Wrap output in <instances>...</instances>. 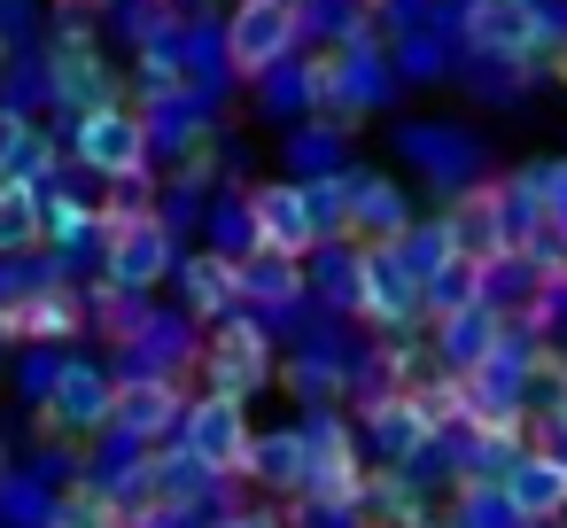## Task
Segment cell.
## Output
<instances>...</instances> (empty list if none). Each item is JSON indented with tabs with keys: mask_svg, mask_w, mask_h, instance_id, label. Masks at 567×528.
Returning a JSON list of instances; mask_svg holds the SVG:
<instances>
[{
	"mask_svg": "<svg viewBox=\"0 0 567 528\" xmlns=\"http://www.w3.org/2000/svg\"><path fill=\"white\" fill-rule=\"evenodd\" d=\"M536 210V195L528 203H513L505 187H466L435 226H443V249L458 257V265H474V272H489V265H505L513 257V241H520V218Z\"/></svg>",
	"mask_w": 567,
	"mask_h": 528,
	"instance_id": "cell-1",
	"label": "cell"
},
{
	"mask_svg": "<svg viewBox=\"0 0 567 528\" xmlns=\"http://www.w3.org/2000/svg\"><path fill=\"white\" fill-rule=\"evenodd\" d=\"M249 443H257V427H249V404L241 396H195L187 412H179V451L210 474V482H226V474H249Z\"/></svg>",
	"mask_w": 567,
	"mask_h": 528,
	"instance_id": "cell-2",
	"label": "cell"
},
{
	"mask_svg": "<svg viewBox=\"0 0 567 528\" xmlns=\"http://www.w3.org/2000/svg\"><path fill=\"white\" fill-rule=\"evenodd\" d=\"M458 40L482 55V63H528L536 48H551V9L544 0H466L458 17Z\"/></svg>",
	"mask_w": 567,
	"mask_h": 528,
	"instance_id": "cell-3",
	"label": "cell"
},
{
	"mask_svg": "<svg viewBox=\"0 0 567 528\" xmlns=\"http://www.w3.org/2000/svg\"><path fill=\"white\" fill-rule=\"evenodd\" d=\"M102 257H110V288L148 296V288L172 272V226H164L156 210L125 203V210H110V218H102Z\"/></svg>",
	"mask_w": 567,
	"mask_h": 528,
	"instance_id": "cell-4",
	"label": "cell"
},
{
	"mask_svg": "<svg viewBox=\"0 0 567 528\" xmlns=\"http://www.w3.org/2000/svg\"><path fill=\"white\" fill-rule=\"evenodd\" d=\"M296 40H303V9H296V0H234V17H226V71L234 79H265L272 63H288Z\"/></svg>",
	"mask_w": 567,
	"mask_h": 528,
	"instance_id": "cell-5",
	"label": "cell"
},
{
	"mask_svg": "<svg viewBox=\"0 0 567 528\" xmlns=\"http://www.w3.org/2000/svg\"><path fill=\"white\" fill-rule=\"evenodd\" d=\"M203 381H210V396H241V404H249L257 389H272V334H265L257 319H241V311L210 319Z\"/></svg>",
	"mask_w": 567,
	"mask_h": 528,
	"instance_id": "cell-6",
	"label": "cell"
},
{
	"mask_svg": "<svg viewBox=\"0 0 567 528\" xmlns=\"http://www.w3.org/2000/svg\"><path fill=\"white\" fill-rule=\"evenodd\" d=\"M350 311H358L365 327H381V334H404V327L420 319V272L396 257V241H389V249H358Z\"/></svg>",
	"mask_w": 567,
	"mask_h": 528,
	"instance_id": "cell-7",
	"label": "cell"
},
{
	"mask_svg": "<svg viewBox=\"0 0 567 528\" xmlns=\"http://www.w3.org/2000/svg\"><path fill=\"white\" fill-rule=\"evenodd\" d=\"M71 148H79V164L102 172V179H141V172H148V125H141L133 110H117V102L79 110Z\"/></svg>",
	"mask_w": 567,
	"mask_h": 528,
	"instance_id": "cell-8",
	"label": "cell"
},
{
	"mask_svg": "<svg viewBox=\"0 0 567 528\" xmlns=\"http://www.w3.org/2000/svg\"><path fill=\"white\" fill-rule=\"evenodd\" d=\"M303 435H311L303 497H311L319 513L350 520V513H358V489H365V466H358V435H350L342 420H319V427H303Z\"/></svg>",
	"mask_w": 567,
	"mask_h": 528,
	"instance_id": "cell-9",
	"label": "cell"
},
{
	"mask_svg": "<svg viewBox=\"0 0 567 528\" xmlns=\"http://www.w3.org/2000/svg\"><path fill=\"white\" fill-rule=\"evenodd\" d=\"M497 497H505V513H513L520 528L559 520V513H567V458H559L551 443L513 451V458H505V474H497Z\"/></svg>",
	"mask_w": 567,
	"mask_h": 528,
	"instance_id": "cell-10",
	"label": "cell"
},
{
	"mask_svg": "<svg viewBox=\"0 0 567 528\" xmlns=\"http://www.w3.org/2000/svg\"><path fill=\"white\" fill-rule=\"evenodd\" d=\"M241 226H249V241H257V249H280V257H311V249H319L311 187H288V179L257 187V195H249V210H241Z\"/></svg>",
	"mask_w": 567,
	"mask_h": 528,
	"instance_id": "cell-11",
	"label": "cell"
},
{
	"mask_svg": "<svg viewBox=\"0 0 567 528\" xmlns=\"http://www.w3.org/2000/svg\"><path fill=\"white\" fill-rule=\"evenodd\" d=\"M179 373H133V381H117V396H110V435H125V443H164L172 427H179Z\"/></svg>",
	"mask_w": 567,
	"mask_h": 528,
	"instance_id": "cell-12",
	"label": "cell"
},
{
	"mask_svg": "<svg viewBox=\"0 0 567 528\" xmlns=\"http://www.w3.org/2000/svg\"><path fill=\"white\" fill-rule=\"evenodd\" d=\"M365 443H373L389 466H412V458L435 451V427H427V412H420L404 389H389V396H365Z\"/></svg>",
	"mask_w": 567,
	"mask_h": 528,
	"instance_id": "cell-13",
	"label": "cell"
},
{
	"mask_svg": "<svg viewBox=\"0 0 567 528\" xmlns=\"http://www.w3.org/2000/svg\"><path fill=\"white\" fill-rule=\"evenodd\" d=\"M110 396H117V381H110L102 365H63V373H55V396H48V427H63V435H102V427H110Z\"/></svg>",
	"mask_w": 567,
	"mask_h": 528,
	"instance_id": "cell-14",
	"label": "cell"
},
{
	"mask_svg": "<svg viewBox=\"0 0 567 528\" xmlns=\"http://www.w3.org/2000/svg\"><path fill=\"white\" fill-rule=\"evenodd\" d=\"M86 327V303L71 288H32L17 303H0V342H63Z\"/></svg>",
	"mask_w": 567,
	"mask_h": 528,
	"instance_id": "cell-15",
	"label": "cell"
},
{
	"mask_svg": "<svg viewBox=\"0 0 567 528\" xmlns=\"http://www.w3.org/2000/svg\"><path fill=\"white\" fill-rule=\"evenodd\" d=\"M497 342H505V319H497L489 303H466L458 319H435V365H443V373H458V381H466Z\"/></svg>",
	"mask_w": 567,
	"mask_h": 528,
	"instance_id": "cell-16",
	"label": "cell"
},
{
	"mask_svg": "<svg viewBox=\"0 0 567 528\" xmlns=\"http://www.w3.org/2000/svg\"><path fill=\"white\" fill-rule=\"evenodd\" d=\"M179 280H187V319H226V311H241V265H234V257L203 249V257L179 265Z\"/></svg>",
	"mask_w": 567,
	"mask_h": 528,
	"instance_id": "cell-17",
	"label": "cell"
},
{
	"mask_svg": "<svg viewBox=\"0 0 567 528\" xmlns=\"http://www.w3.org/2000/svg\"><path fill=\"white\" fill-rule=\"evenodd\" d=\"M234 265H241V303L288 311V303L303 296V257H280V249H257V241H249V257H234Z\"/></svg>",
	"mask_w": 567,
	"mask_h": 528,
	"instance_id": "cell-18",
	"label": "cell"
},
{
	"mask_svg": "<svg viewBox=\"0 0 567 528\" xmlns=\"http://www.w3.org/2000/svg\"><path fill=\"white\" fill-rule=\"evenodd\" d=\"M48 63H55L48 79H55V94H63V102H79V110H94V102H110V79H102V55H94V40H86V32H63Z\"/></svg>",
	"mask_w": 567,
	"mask_h": 528,
	"instance_id": "cell-19",
	"label": "cell"
},
{
	"mask_svg": "<svg viewBox=\"0 0 567 528\" xmlns=\"http://www.w3.org/2000/svg\"><path fill=\"white\" fill-rule=\"evenodd\" d=\"M303 466H311V435L303 427H272V435L249 443V474L272 482V489H296L303 497Z\"/></svg>",
	"mask_w": 567,
	"mask_h": 528,
	"instance_id": "cell-20",
	"label": "cell"
},
{
	"mask_svg": "<svg viewBox=\"0 0 567 528\" xmlns=\"http://www.w3.org/2000/svg\"><path fill=\"white\" fill-rule=\"evenodd\" d=\"M466 303H482V272H474V265L443 257V265L420 272V319H458Z\"/></svg>",
	"mask_w": 567,
	"mask_h": 528,
	"instance_id": "cell-21",
	"label": "cell"
},
{
	"mask_svg": "<svg viewBox=\"0 0 567 528\" xmlns=\"http://www.w3.org/2000/svg\"><path fill=\"white\" fill-rule=\"evenodd\" d=\"M48 528H125V505H117V489L79 482V489H63V497H55Z\"/></svg>",
	"mask_w": 567,
	"mask_h": 528,
	"instance_id": "cell-22",
	"label": "cell"
},
{
	"mask_svg": "<svg viewBox=\"0 0 567 528\" xmlns=\"http://www.w3.org/2000/svg\"><path fill=\"white\" fill-rule=\"evenodd\" d=\"M32 241H40V195H32V179H17L0 195V257H17Z\"/></svg>",
	"mask_w": 567,
	"mask_h": 528,
	"instance_id": "cell-23",
	"label": "cell"
},
{
	"mask_svg": "<svg viewBox=\"0 0 567 528\" xmlns=\"http://www.w3.org/2000/svg\"><path fill=\"white\" fill-rule=\"evenodd\" d=\"M24 141H32V125L17 117V110H0V164L17 172V156H24Z\"/></svg>",
	"mask_w": 567,
	"mask_h": 528,
	"instance_id": "cell-24",
	"label": "cell"
},
{
	"mask_svg": "<svg viewBox=\"0 0 567 528\" xmlns=\"http://www.w3.org/2000/svg\"><path fill=\"white\" fill-rule=\"evenodd\" d=\"M218 528H280V520H272V513H226Z\"/></svg>",
	"mask_w": 567,
	"mask_h": 528,
	"instance_id": "cell-25",
	"label": "cell"
},
{
	"mask_svg": "<svg viewBox=\"0 0 567 528\" xmlns=\"http://www.w3.org/2000/svg\"><path fill=\"white\" fill-rule=\"evenodd\" d=\"M9 187H17V172H9V164H0V195H9Z\"/></svg>",
	"mask_w": 567,
	"mask_h": 528,
	"instance_id": "cell-26",
	"label": "cell"
},
{
	"mask_svg": "<svg viewBox=\"0 0 567 528\" xmlns=\"http://www.w3.org/2000/svg\"><path fill=\"white\" fill-rule=\"evenodd\" d=\"M559 79H567V32H559Z\"/></svg>",
	"mask_w": 567,
	"mask_h": 528,
	"instance_id": "cell-27",
	"label": "cell"
}]
</instances>
